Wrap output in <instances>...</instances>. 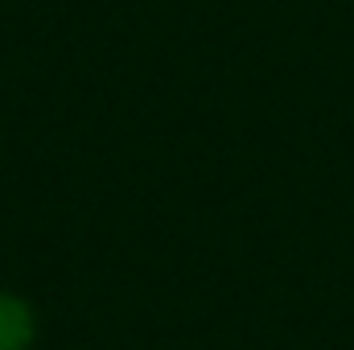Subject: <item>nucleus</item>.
<instances>
[{"label":"nucleus","instance_id":"obj_1","mask_svg":"<svg viewBox=\"0 0 354 350\" xmlns=\"http://www.w3.org/2000/svg\"><path fill=\"white\" fill-rule=\"evenodd\" d=\"M33 309L17 297V293H8V288H0V350H29L33 347Z\"/></svg>","mask_w":354,"mask_h":350}]
</instances>
